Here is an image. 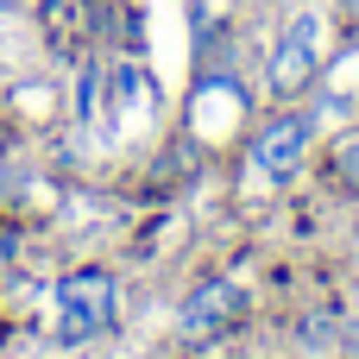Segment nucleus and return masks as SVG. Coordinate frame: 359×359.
Returning <instances> with one entry per match:
<instances>
[{
	"label": "nucleus",
	"instance_id": "1a4fd4ad",
	"mask_svg": "<svg viewBox=\"0 0 359 359\" xmlns=\"http://www.w3.org/2000/svg\"><path fill=\"white\" fill-rule=\"evenodd\" d=\"M347 6H359V0H347Z\"/></svg>",
	"mask_w": 359,
	"mask_h": 359
},
{
	"label": "nucleus",
	"instance_id": "20e7f679",
	"mask_svg": "<svg viewBox=\"0 0 359 359\" xmlns=\"http://www.w3.org/2000/svg\"><path fill=\"white\" fill-rule=\"evenodd\" d=\"M240 316H246V284L208 278V284H196V297L183 303L177 328H183V341H215V334H227Z\"/></svg>",
	"mask_w": 359,
	"mask_h": 359
},
{
	"label": "nucleus",
	"instance_id": "0eeeda50",
	"mask_svg": "<svg viewBox=\"0 0 359 359\" xmlns=\"http://www.w3.org/2000/svg\"><path fill=\"white\" fill-rule=\"evenodd\" d=\"M334 347H341L347 359H359V322H347V328H341V341H334Z\"/></svg>",
	"mask_w": 359,
	"mask_h": 359
},
{
	"label": "nucleus",
	"instance_id": "39448f33",
	"mask_svg": "<svg viewBox=\"0 0 359 359\" xmlns=\"http://www.w3.org/2000/svg\"><path fill=\"white\" fill-rule=\"evenodd\" d=\"M334 341H341L334 316H303V347H309V353H322V347H334Z\"/></svg>",
	"mask_w": 359,
	"mask_h": 359
},
{
	"label": "nucleus",
	"instance_id": "7ed1b4c3",
	"mask_svg": "<svg viewBox=\"0 0 359 359\" xmlns=\"http://www.w3.org/2000/svg\"><path fill=\"white\" fill-rule=\"evenodd\" d=\"M309 133H316L309 114H271V120L259 126V139H252V170H259L265 183L297 177V164H303V151H309Z\"/></svg>",
	"mask_w": 359,
	"mask_h": 359
},
{
	"label": "nucleus",
	"instance_id": "f257e3e1",
	"mask_svg": "<svg viewBox=\"0 0 359 359\" xmlns=\"http://www.w3.org/2000/svg\"><path fill=\"white\" fill-rule=\"evenodd\" d=\"M114 309H120V284L107 271H76L57 284V341H95L114 328Z\"/></svg>",
	"mask_w": 359,
	"mask_h": 359
},
{
	"label": "nucleus",
	"instance_id": "f03ea898",
	"mask_svg": "<svg viewBox=\"0 0 359 359\" xmlns=\"http://www.w3.org/2000/svg\"><path fill=\"white\" fill-rule=\"evenodd\" d=\"M316 69H322V13H297L284 25V38L271 44V63H265V88L278 101H297L316 88Z\"/></svg>",
	"mask_w": 359,
	"mask_h": 359
},
{
	"label": "nucleus",
	"instance_id": "423d86ee",
	"mask_svg": "<svg viewBox=\"0 0 359 359\" xmlns=\"http://www.w3.org/2000/svg\"><path fill=\"white\" fill-rule=\"evenodd\" d=\"M334 177H341V189L359 196V139H341L334 145Z\"/></svg>",
	"mask_w": 359,
	"mask_h": 359
},
{
	"label": "nucleus",
	"instance_id": "6e6552de",
	"mask_svg": "<svg viewBox=\"0 0 359 359\" xmlns=\"http://www.w3.org/2000/svg\"><path fill=\"white\" fill-rule=\"evenodd\" d=\"M6 6H19V0H0V13H6Z\"/></svg>",
	"mask_w": 359,
	"mask_h": 359
}]
</instances>
